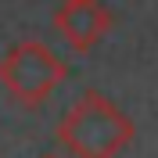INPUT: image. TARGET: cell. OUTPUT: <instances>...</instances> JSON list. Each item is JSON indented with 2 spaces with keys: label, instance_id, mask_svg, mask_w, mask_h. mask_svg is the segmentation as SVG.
I'll list each match as a JSON object with an SVG mask.
<instances>
[{
  "label": "cell",
  "instance_id": "1",
  "mask_svg": "<svg viewBox=\"0 0 158 158\" xmlns=\"http://www.w3.org/2000/svg\"><path fill=\"white\" fill-rule=\"evenodd\" d=\"M133 140V122L97 90H83L58 122V144L69 158H115Z\"/></svg>",
  "mask_w": 158,
  "mask_h": 158
},
{
  "label": "cell",
  "instance_id": "2",
  "mask_svg": "<svg viewBox=\"0 0 158 158\" xmlns=\"http://www.w3.org/2000/svg\"><path fill=\"white\" fill-rule=\"evenodd\" d=\"M69 65L40 40H18L0 58V83L22 108H40L65 83Z\"/></svg>",
  "mask_w": 158,
  "mask_h": 158
},
{
  "label": "cell",
  "instance_id": "3",
  "mask_svg": "<svg viewBox=\"0 0 158 158\" xmlns=\"http://www.w3.org/2000/svg\"><path fill=\"white\" fill-rule=\"evenodd\" d=\"M54 29L69 43L76 54H86L90 47H97V40L111 29V15L97 0H65L54 11Z\"/></svg>",
  "mask_w": 158,
  "mask_h": 158
},
{
  "label": "cell",
  "instance_id": "4",
  "mask_svg": "<svg viewBox=\"0 0 158 158\" xmlns=\"http://www.w3.org/2000/svg\"><path fill=\"white\" fill-rule=\"evenodd\" d=\"M40 158H61V155H40Z\"/></svg>",
  "mask_w": 158,
  "mask_h": 158
}]
</instances>
